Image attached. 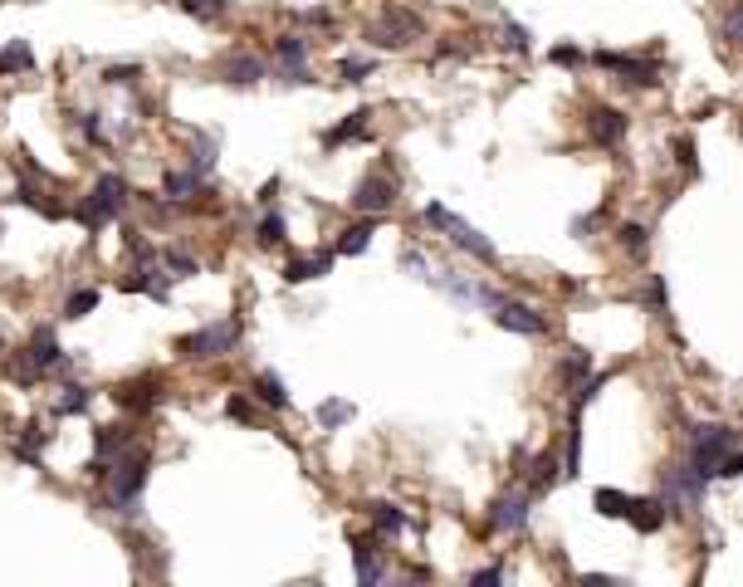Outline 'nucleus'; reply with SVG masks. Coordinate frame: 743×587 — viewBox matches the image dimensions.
<instances>
[{"instance_id":"nucleus-25","label":"nucleus","mask_w":743,"mask_h":587,"mask_svg":"<svg viewBox=\"0 0 743 587\" xmlns=\"http://www.w3.org/2000/svg\"><path fill=\"white\" fill-rule=\"evenodd\" d=\"M562 480V470H558V455L553 450H543V455H533V495H543V489H553Z\"/></svg>"},{"instance_id":"nucleus-12","label":"nucleus","mask_w":743,"mask_h":587,"mask_svg":"<svg viewBox=\"0 0 743 587\" xmlns=\"http://www.w3.org/2000/svg\"><path fill=\"white\" fill-rule=\"evenodd\" d=\"M25 362H30V372L35 377H45V372H55V367H64V348L55 343V328H35V338H30V348H25Z\"/></svg>"},{"instance_id":"nucleus-18","label":"nucleus","mask_w":743,"mask_h":587,"mask_svg":"<svg viewBox=\"0 0 743 587\" xmlns=\"http://www.w3.org/2000/svg\"><path fill=\"white\" fill-rule=\"evenodd\" d=\"M376 553H382V549H376V539H362V533H358V539H352V568H358V583H382V563H376Z\"/></svg>"},{"instance_id":"nucleus-26","label":"nucleus","mask_w":743,"mask_h":587,"mask_svg":"<svg viewBox=\"0 0 743 587\" xmlns=\"http://www.w3.org/2000/svg\"><path fill=\"white\" fill-rule=\"evenodd\" d=\"M558 377H562V387H578L582 377H592V353H587V348H572L568 358H562Z\"/></svg>"},{"instance_id":"nucleus-45","label":"nucleus","mask_w":743,"mask_h":587,"mask_svg":"<svg viewBox=\"0 0 743 587\" xmlns=\"http://www.w3.org/2000/svg\"><path fill=\"white\" fill-rule=\"evenodd\" d=\"M372 69H376L372 59H348V64H342V79H348V83H362Z\"/></svg>"},{"instance_id":"nucleus-9","label":"nucleus","mask_w":743,"mask_h":587,"mask_svg":"<svg viewBox=\"0 0 743 587\" xmlns=\"http://www.w3.org/2000/svg\"><path fill=\"white\" fill-rule=\"evenodd\" d=\"M494 323L509 333H523V338H543L548 333V319H543L533 303H519V299H499L494 303Z\"/></svg>"},{"instance_id":"nucleus-11","label":"nucleus","mask_w":743,"mask_h":587,"mask_svg":"<svg viewBox=\"0 0 743 587\" xmlns=\"http://www.w3.org/2000/svg\"><path fill=\"white\" fill-rule=\"evenodd\" d=\"M441 230H445V235H450V240H455V245H460V250H469V255H475V259H485V265H494V259H499V250H494V245H489V240H485V235H479V230H475V225H469V220H460V216H450V211H445V220H441Z\"/></svg>"},{"instance_id":"nucleus-50","label":"nucleus","mask_w":743,"mask_h":587,"mask_svg":"<svg viewBox=\"0 0 743 587\" xmlns=\"http://www.w3.org/2000/svg\"><path fill=\"white\" fill-rule=\"evenodd\" d=\"M739 475H743V460H739V450H729L724 465H719V480H739Z\"/></svg>"},{"instance_id":"nucleus-49","label":"nucleus","mask_w":743,"mask_h":587,"mask_svg":"<svg viewBox=\"0 0 743 587\" xmlns=\"http://www.w3.org/2000/svg\"><path fill=\"white\" fill-rule=\"evenodd\" d=\"M79 132H83V138H89V142H103V128H98V113H83V118H79Z\"/></svg>"},{"instance_id":"nucleus-2","label":"nucleus","mask_w":743,"mask_h":587,"mask_svg":"<svg viewBox=\"0 0 743 587\" xmlns=\"http://www.w3.org/2000/svg\"><path fill=\"white\" fill-rule=\"evenodd\" d=\"M128 201H132V186L122 182L118 172H103L98 182H93V191L79 201V220L89 230H103V225H113V220L128 211Z\"/></svg>"},{"instance_id":"nucleus-32","label":"nucleus","mask_w":743,"mask_h":587,"mask_svg":"<svg viewBox=\"0 0 743 587\" xmlns=\"http://www.w3.org/2000/svg\"><path fill=\"white\" fill-rule=\"evenodd\" d=\"M45 446H49V431H45V426H30V431L20 436L15 455L25 460V465H39V450H45Z\"/></svg>"},{"instance_id":"nucleus-19","label":"nucleus","mask_w":743,"mask_h":587,"mask_svg":"<svg viewBox=\"0 0 743 587\" xmlns=\"http://www.w3.org/2000/svg\"><path fill=\"white\" fill-rule=\"evenodd\" d=\"M626 523H636V533H661L665 529V505L661 499H631Z\"/></svg>"},{"instance_id":"nucleus-52","label":"nucleus","mask_w":743,"mask_h":587,"mask_svg":"<svg viewBox=\"0 0 743 587\" xmlns=\"http://www.w3.org/2000/svg\"><path fill=\"white\" fill-rule=\"evenodd\" d=\"M469 583H504V568H479L469 573Z\"/></svg>"},{"instance_id":"nucleus-28","label":"nucleus","mask_w":743,"mask_h":587,"mask_svg":"<svg viewBox=\"0 0 743 587\" xmlns=\"http://www.w3.org/2000/svg\"><path fill=\"white\" fill-rule=\"evenodd\" d=\"M255 396H259L265 406H274V412H289V392H284V382H279L274 372H265V377L255 382Z\"/></svg>"},{"instance_id":"nucleus-41","label":"nucleus","mask_w":743,"mask_h":587,"mask_svg":"<svg viewBox=\"0 0 743 587\" xmlns=\"http://www.w3.org/2000/svg\"><path fill=\"white\" fill-rule=\"evenodd\" d=\"M182 10L186 15H196V20H221L230 10V0H182Z\"/></svg>"},{"instance_id":"nucleus-48","label":"nucleus","mask_w":743,"mask_h":587,"mask_svg":"<svg viewBox=\"0 0 743 587\" xmlns=\"http://www.w3.org/2000/svg\"><path fill=\"white\" fill-rule=\"evenodd\" d=\"M675 152H680V166H685V172L695 176V172H699V162H695V142H689V138H680V142H675Z\"/></svg>"},{"instance_id":"nucleus-42","label":"nucleus","mask_w":743,"mask_h":587,"mask_svg":"<svg viewBox=\"0 0 743 587\" xmlns=\"http://www.w3.org/2000/svg\"><path fill=\"white\" fill-rule=\"evenodd\" d=\"M646 309H655V313H665V309H670L665 275H651V279H646Z\"/></svg>"},{"instance_id":"nucleus-4","label":"nucleus","mask_w":743,"mask_h":587,"mask_svg":"<svg viewBox=\"0 0 743 587\" xmlns=\"http://www.w3.org/2000/svg\"><path fill=\"white\" fill-rule=\"evenodd\" d=\"M235 343H240V323H235V319H221V323H211V328H196L191 338H182L176 348H182V358L211 362V358H225V353H235Z\"/></svg>"},{"instance_id":"nucleus-22","label":"nucleus","mask_w":743,"mask_h":587,"mask_svg":"<svg viewBox=\"0 0 743 587\" xmlns=\"http://www.w3.org/2000/svg\"><path fill=\"white\" fill-rule=\"evenodd\" d=\"M269 73L265 59H255V55H240V59H230V69H225V79L230 83H240V89H249V83H259Z\"/></svg>"},{"instance_id":"nucleus-35","label":"nucleus","mask_w":743,"mask_h":587,"mask_svg":"<svg viewBox=\"0 0 743 587\" xmlns=\"http://www.w3.org/2000/svg\"><path fill=\"white\" fill-rule=\"evenodd\" d=\"M318 421H323V431H338L342 421H352V402H342V396L323 402V406H318Z\"/></svg>"},{"instance_id":"nucleus-34","label":"nucleus","mask_w":743,"mask_h":587,"mask_svg":"<svg viewBox=\"0 0 743 587\" xmlns=\"http://www.w3.org/2000/svg\"><path fill=\"white\" fill-rule=\"evenodd\" d=\"M372 519H376V529L382 533H406V514L396 505H386V499H376L372 505Z\"/></svg>"},{"instance_id":"nucleus-40","label":"nucleus","mask_w":743,"mask_h":587,"mask_svg":"<svg viewBox=\"0 0 743 587\" xmlns=\"http://www.w3.org/2000/svg\"><path fill=\"white\" fill-rule=\"evenodd\" d=\"M211 166H215V142L211 138H196V147H191V172L196 176H211Z\"/></svg>"},{"instance_id":"nucleus-17","label":"nucleus","mask_w":743,"mask_h":587,"mask_svg":"<svg viewBox=\"0 0 743 587\" xmlns=\"http://www.w3.org/2000/svg\"><path fill=\"white\" fill-rule=\"evenodd\" d=\"M367 128H372V108H358V113H348V118H342L338 128H328V132H323V147L358 142V138H367Z\"/></svg>"},{"instance_id":"nucleus-20","label":"nucleus","mask_w":743,"mask_h":587,"mask_svg":"<svg viewBox=\"0 0 743 587\" xmlns=\"http://www.w3.org/2000/svg\"><path fill=\"white\" fill-rule=\"evenodd\" d=\"M372 235H376V220H358V225H348V230L338 235L333 255H362V250L372 245Z\"/></svg>"},{"instance_id":"nucleus-6","label":"nucleus","mask_w":743,"mask_h":587,"mask_svg":"<svg viewBox=\"0 0 743 587\" xmlns=\"http://www.w3.org/2000/svg\"><path fill=\"white\" fill-rule=\"evenodd\" d=\"M352 211H367V216H382L396 206V176L392 172H367L358 186H352Z\"/></svg>"},{"instance_id":"nucleus-44","label":"nucleus","mask_w":743,"mask_h":587,"mask_svg":"<svg viewBox=\"0 0 743 587\" xmlns=\"http://www.w3.org/2000/svg\"><path fill=\"white\" fill-rule=\"evenodd\" d=\"M548 59H553V64H562V69H578V64H587V55H582L578 45H558Z\"/></svg>"},{"instance_id":"nucleus-3","label":"nucleus","mask_w":743,"mask_h":587,"mask_svg":"<svg viewBox=\"0 0 743 587\" xmlns=\"http://www.w3.org/2000/svg\"><path fill=\"white\" fill-rule=\"evenodd\" d=\"M729 450H739V431H734V426H695L685 465L695 470L699 480H719V465H724Z\"/></svg>"},{"instance_id":"nucleus-39","label":"nucleus","mask_w":743,"mask_h":587,"mask_svg":"<svg viewBox=\"0 0 743 587\" xmlns=\"http://www.w3.org/2000/svg\"><path fill=\"white\" fill-rule=\"evenodd\" d=\"M93 309H98V289H79V294H69L64 319H89Z\"/></svg>"},{"instance_id":"nucleus-47","label":"nucleus","mask_w":743,"mask_h":587,"mask_svg":"<svg viewBox=\"0 0 743 587\" xmlns=\"http://www.w3.org/2000/svg\"><path fill=\"white\" fill-rule=\"evenodd\" d=\"M225 412L235 416V421H255V406H249V396H230Z\"/></svg>"},{"instance_id":"nucleus-14","label":"nucleus","mask_w":743,"mask_h":587,"mask_svg":"<svg viewBox=\"0 0 743 587\" xmlns=\"http://www.w3.org/2000/svg\"><path fill=\"white\" fill-rule=\"evenodd\" d=\"M587 138H592L596 147H616V142L626 138V113H621V108H592Z\"/></svg>"},{"instance_id":"nucleus-27","label":"nucleus","mask_w":743,"mask_h":587,"mask_svg":"<svg viewBox=\"0 0 743 587\" xmlns=\"http://www.w3.org/2000/svg\"><path fill=\"white\" fill-rule=\"evenodd\" d=\"M582 470V412L572 406V421H568V460H562V475H578Z\"/></svg>"},{"instance_id":"nucleus-5","label":"nucleus","mask_w":743,"mask_h":587,"mask_svg":"<svg viewBox=\"0 0 743 587\" xmlns=\"http://www.w3.org/2000/svg\"><path fill=\"white\" fill-rule=\"evenodd\" d=\"M367 39H372L376 49H406L411 39H421V15H416V10H406V5H386L382 20L367 30Z\"/></svg>"},{"instance_id":"nucleus-54","label":"nucleus","mask_w":743,"mask_h":587,"mask_svg":"<svg viewBox=\"0 0 743 587\" xmlns=\"http://www.w3.org/2000/svg\"><path fill=\"white\" fill-rule=\"evenodd\" d=\"M592 225H596V216H572V235H587Z\"/></svg>"},{"instance_id":"nucleus-31","label":"nucleus","mask_w":743,"mask_h":587,"mask_svg":"<svg viewBox=\"0 0 743 587\" xmlns=\"http://www.w3.org/2000/svg\"><path fill=\"white\" fill-rule=\"evenodd\" d=\"M274 59H284L289 69H303V59H308V39H299V35H279V39H274Z\"/></svg>"},{"instance_id":"nucleus-21","label":"nucleus","mask_w":743,"mask_h":587,"mask_svg":"<svg viewBox=\"0 0 743 587\" xmlns=\"http://www.w3.org/2000/svg\"><path fill=\"white\" fill-rule=\"evenodd\" d=\"M333 269V255H318V259H289L284 265V285H308V279H323Z\"/></svg>"},{"instance_id":"nucleus-36","label":"nucleus","mask_w":743,"mask_h":587,"mask_svg":"<svg viewBox=\"0 0 743 587\" xmlns=\"http://www.w3.org/2000/svg\"><path fill=\"white\" fill-rule=\"evenodd\" d=\"M89 402H93V392L89 387H64V396H59V406H55V416H74V412H89Z\"/></svg>"},{"instance_id":"nucleus-13","label":"nucleus","mask_w":743,"mask_h":587,"mask_svg":"<svg viewBox=\"0 0 743 587\" xmlns=\"http://www.w3.org/2000/svg\"><path fill=\"white\" fill-rule=\"evenodd\" d=\"M528 519H533V495H504V499H494V514H489V523L499 533H523Z\"/></svg>"},{"instance_id":"nucleus-24","label":"nucleus","mask_w":743,"mask_h":587,"mask_svg":"<svg viewBox=\"0 0 743 587\" xmlns=\"http://www.w3.org/2000/svg\"><path fill=\"white\" fill-rule=\"evenodd\" d=\"M631 499H636V495H621V489H596L592 505H596V514H602V519H626V514H631Z\"/></svg>"},{"instance_id":"nucleus-23","label":"nucleus","mask_w":743,"mask_h":587,"mask_svg":"<svg viewBox=\"0 0 743 587\" xmlns=\"http://www.w3.org/2000/svg\"><path fill=\"white\" fill-rule=\"evenodd\" d=\"M35 69V49L25 45V39H10L5 49H0V73H25Z\"/></svg>"},{"instance_id":"nucleus-1","label":"nucleus","mask_w":743,"mask_h":587,"mask_svg":"<svg viewBox=\"0 0 743 587\" xmlns=\"http://www.w3.org/2000/svg\"><path fill=\"white\" fill-rule=\"evenodd\" d=\"M108 499L103 509L122 514V519H138L142 514V489H148V475H152V455L142 446H122L118 455L108 460Z\"/></svg>"},{"instance_id":"nucleus-15","label":"nucleus","mask_w":743,"mask_h":587,"mask_svg":"<svg viewBox=\"0 0 743 587\" xmlns=\"http://www.w3.org/2000/svg\"><path fill=\"white\" fill-rule=\"evenodd\" d=\"M122 289H128V294H152V299L166 303V294H172V275H166L162 265H138V269H128Z\"/></svg>"},{"instance_id":"nucleus-33","label":"nucleus","mask_w":743,"mask_h":587,"mask_svg":"<svg viewBox=\"0 0 743 587\" xmlns=\"http://www.w3.org/2000/svg\"><path fill=\"white\" fill-rule=\"evenodd\" d=\"M191 191H206V176H196V172H172L166 176V196H172V201H186Z\"/></svg>"},{"instance_id":"nucleus-37","label":"nucleus","mask_w":743,"mask_h":587,"mask_svg":"<svg viewBox=\"0 0 743 587\" xmlns=\"http://www.w3.org/2000/svg\"><path fill=\"white\" fill-rule=\"evenodd\" d=\"M162 269H172V279H191V275H201V265H196L186 250H166L162 255Z\"/></svg>"},{"instance_id":"nucleus-7","label":"nucleus","mask_w":743,"mask_h":587,"mask_svg":"<svg viewBox=\"0 0 743 587\" xmlns=\"http://www.w3.org/2000/svg\"><path fill=\"white\" fill-rule=\"evenodd\" d=\"M592 64L621 73V83H636V89H651V83H661V64H655V59H636V55H616V49H596Z\"/></svg>"},{"instance_id":"nucleus-43","label":"nucleus","mask_w":743,"mask_h":587,"mask_svg":"<svg viewBox=\"0 0 743 587\" xmlns=\"http://www.w3.org/2000/svg\"><path fill=\"white\" fill-rule=\"evenodd\" d=\"M138 64H108L103 69V83H113V89H118V83H138Z\"/></svg>"},{"instance_id":"nucleus-29","label":"nucleus","mask_w":743,"mask_h":587,"mask_svg":"<svg viewBox=\"0 0 743 587\" xmlns=\"http://www.w3.org/2000/svg\"><path fill=\"white\" fill-rule=\"evenodd\" d=\"M255 240L265 250H274V245H284L289 240V225H284V216L279 211H265V220H259V230H255Z\"/></svg>"},{"instance_id":"nucleus-10","label":"nucleus","mask_w":743,"mask_h":587,"mask_svg":"<svg viewBox=\"0 0 743 587\" xmlns=\"http://www.w3.org/2000/svg\"><path fill=\"white\" fill-rule=\"evenodd\" d=\"M426 279H435L455 303H485V309H494L499 303V294L489 285H479V279H469V275H455V269H441V275H426Z\"/></svg>"},{"instance_id":"nucleus-51","label":"nucleus","mask_w":743,"mask_h":587,"mask_svg":"<svg viewBox=\"0 0 743 587\" xmlns=\"http://www.w3.org/2000/svg\"><path fill=\"white\" fill-rule=\"evenodd\" d=\"M724 39L729 45L739 39V5H729V15H724Z\"/></svg>"},{"instance_id":"nucleus-30","label":"nucleus","mask_w":743,"mask_h":587,"mask_svg":"<svg viewBox=\"0 0 743 587\" xmlns=\"http://www.w3.org/2000/svg\"><path fill=\"white\" fill-rule=\"evenodd\" d=\"M15 201L35 206V211L45 216V220H59V216H64V206H59V201H49V196H39V191H35V186H30V182H20V186H15Z\"/></svg>"},{"instance_id":"nucleus-16","label":"nucleus","mask_w":743,"mask_h":587,"mask_svg":"<svg viewBox=\"0 0 743 587\" xmlns=\"http://www.w3.org/2000/svg\"><path fill=\"white\" fill-rule=\"evenodd\" d=\"M118 406H128V412H152L156 402H162V382L156 377H142V382H128V387H118Z\"/></svg>"},{"instance_id":"nucleus-38","label":"nucleus","mask_w":743,"mask_h":587,"mask_svg":"<svg viewBox=\"0 0 743 587\" xmlns=\"http://www.w3.org/2000/svg\"><path fill=\"white\" fill-rule=\"evenodd\" d=\"M616 240H621V250H631L636 259H641L646 245H651V240H646V225H636V220H626V225L616 230Z\"/></svg>"},{"instance_id":"nucleus-53","label":"nucleus","mask_w":743,"mask_h":587,"mask_svg":"<svg viewBox=\"0 0 743 587\" xmlns=\"http://www.w3.org/2000/svg\"><path fill=\"white\" fill-rule=\"evenodd\" d=\"M274 196H279V176H274V182H265V186H259V206H269Z\"/></svg>"},{"instance_id":"nucleus-46","label":"nucleus","mask_w":743,"mask_h":587,"mask_svg":"<svg viewBox=\"0 0 743 587\" xmlns=\"http://www.w3.org/2000/svg\"><path fill=\"white\" fill-rule=\"evenodd\" d=\"M504 45L514 49V55H528V30H523V25H509V30H504Z\"/></svg>"},{"instance_id":"nucleus-8","label":"nucleus","mask_w":743,"mask_h":587,"mask_svg":"<svg viewBox=\"0 0 743 587\" xmlns=\"http://www.w3.org/2000/svg\"><path fill=\"white\" fill-rule=\"evenodd\" d=\"M709 489V480H699L689 465H675V470H661V505H699Z\"/></svg>"}]
</instances>
